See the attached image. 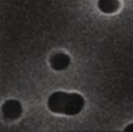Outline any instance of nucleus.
Wrapping results in <instances>:
<instances>
[{"label":"nucleus","instance_id":"nucleus-3","mask_svg":"<svg viewBox=\"0 0 133 132\" xmlns=\"http://www.w3.org/2000/svg\"><path fill=\"white\" fill-rule=\"evenodd\" d=\"M50 65L55 71H61L66 69L71 64V58L68 54L58 53L50 58Z\"/></svg>","mask_w":133,"mask_h":132},{"label":"nucleus","instance_id":"nucleus-5","mask_svg":"<svg viewBox=\"0 0 133 132\" xmlns=\"http://www.w3.org/2000/svg\"><path fill=\"white\" fill-rule=\"evenodd\" d=\"M124 131L127 132H130V131L133 132V123H130V124L128 125V126L124 128Z\"/></svg>","mask_w":133,"mask_h":132},{"label":"nucleus","instance_id":"nucleus-2","mask_svg":"<svg viewBox=\"0 0 133 132\" xmlns=\"http://www.w3.org/2000/svg\"><path fill=\"white\" fill-rule=\"evenodd\" d=\"M2 113L5 120L13 121L21 116L23 108L21 103L16 100H9L2 106Z\"/></svg>","mask_w":133,"mask_h":132},{"label":"nucleus","instance_id":"nucleus-4","mask_svg":"<svg viewBox=\"0 0 133 132\" xmlns=\"http://www.w3.org/2000/svg\"><path fill=\"white\" fill-rule=\"evenodd\" d=\"M98 9L104 13H113L120 8L118 0H98Z\"/></svg>","mask_w":133,"mask_h":132},{"label":"nucleus","instance_id":"nucleus-1","mask_svg":"<svg viewBox=\"0 0 133 132\" xmlns=\"http://www.w3.org/2000/svg\"><path fill=\"white\" fill-rule=\"evenodd\" d=\"M85 99L76 92H55L49 97L47 106L51 112L66 116H76L83 110Z\"/></svg>","mask_w":133,"mask_h":132}]
</instances>
